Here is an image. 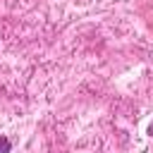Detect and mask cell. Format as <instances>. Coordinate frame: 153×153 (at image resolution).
<instances>
[{
  "label": "cell",
  "mask_w": 153,
  "mask_h": 153,
  "mask_svg": "<svg viewBox=\"0 0 153 153\" xmlns=\"http://www.w3.org/2000/svg\"><path fill=\"white\" fill-rule=\"evenodd\" d=\"M12 151V141L7 136H0V153H10Z\"/></svg>",
  "instance_id": "6da1fadb"
},
{
  "label": "cell",
  "mask_w": 153,
  "mask_h": 153,
  "mask_svg": "<svg viewBox=\"0 0 153 153\" xmlns=\"http://www.w3.org/2000/svg\"><path fill=\"white\" fill-rule=\"evenodd\" d=\"M148 134H151V136H153V122H151V127H148Z\"/></svg>",
  "instance_id": "7a4b0ae2"
}]
</instances>
